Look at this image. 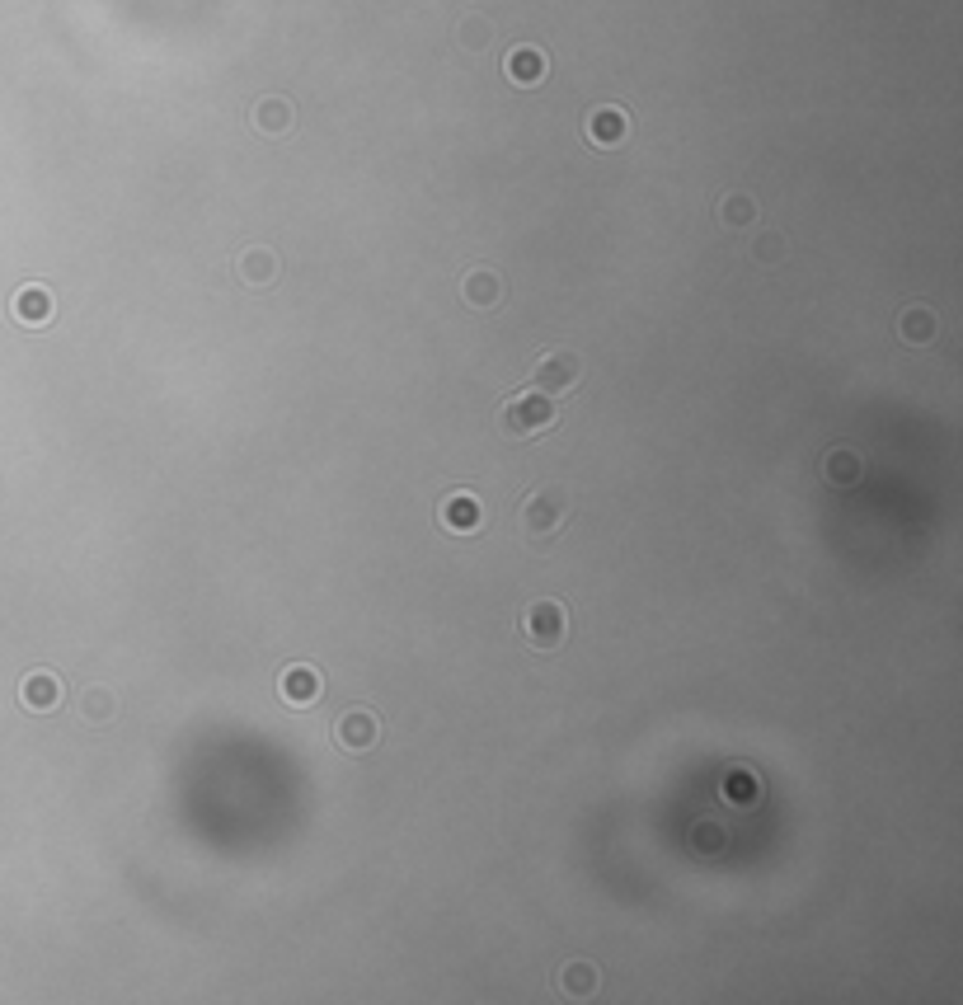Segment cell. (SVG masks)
<instances>
[{
    "label": "cell",
    "instance_id": "1",
    "mask_svg": "<svg viewBox=\"0 0 963 1005\" xmlns=\"http://www.w3.org/2000/svg\"><path fill=\"white\" fill-rule=\"evenodd\" d=\"M569 512H574V498H569L564 484H541V489L527 494L517 526H522V536H527V545L536 555H545L550 545L560 541V531L569 526Z\"/></svg>",
    "mask_w": 963,
    "mask_h": 1005
},
{
    "label": "cell",
    "instance_id": "2",
    "mask_svg": "<svg viewBox=\"0 0 963 1005\" xmlns=\"http://www.w3.org/2000/svg\"><path fill=\"white\" fill-rule=\"evenodd\" d=\"M498 423H503L508 437H541L560 423V414H555V400H550V395L531 390V395H513V400L503 404V409H498Z\"/></svg>",
    "mask_w": 963,
    "mask_h": 1005
},
{
    "label": "cell",
    "instance_id": "3",
    "mask_svg": "<svg viewBox=\"0 0 963 1005\" xmlns=\"http://www.w3.org/2000/svg\"><path fill=\"white\" fill-rule=\"evenodd\" d=\"M531 386L541 390V395H569V390L583 386V357L574 348H545L536 357V367H531Z\"/></svg>",
    "mask_w": 963,
    "mask_h": 1005
},
{
    "label": "cell",
    "instance_id": "4",
    "mask_svg": "<svg viewBox=\"0 0 963 1005\" xmlns=\"http://www.w3.org/2000/svg\"><path fill=\"white\" fill-rule=\"evenodd\" d=\"M522 639H527V649L536 653H555L564 649V639H569V616H564L560 602H531L522 611Z\"/></svg>",
    "mask_w": 963,
    "mask_h": 1005
},
{
    "label": "cell",
    "instance_id": "5",
    "mask_svg": "<svg viewBox=\"0 0 963 1005\" xmlns=\"http://www.w3.org/2000/svg\"><path fill=\"white\" fill-rule=\"evenodd\" d=\"M376 738H381V724L367 710H343L339 724H334V743L343 752H367V747H376Z\"/></svg>",
    "mask_w": 963,
    "mask_h": 1005
},
{
    "label": "cell",
    "instance_id": "6",
    "mask_svg": "<svg viewBox=\"0 0 963 1005\" xmlns=\"http://www.w3.org/2000/svg\"><path fill=\"white\" fill-rule=\"evenodd\" d=\"M480 522H484V508L475 494H447L442 508H437V526L451 531V536H466V531H475Z\"/></svg>",
    "mask_w": 963,
    "mask_h": 1005
},
{
    "label": "cell",
    "instance_id": "7",
    "mask_svg": "<svg viewBox=\"0 0 963 1005\" xmlns=\"http://www.w3.org/2000/svg\"><path fill=\"white\" fill-rule=\"evenodd\" d=\"M320 691H325V686H320V672H315V667H306V663L287 667V672L278 677V696L287 700V705H301V710H306V705H315V700H320Z\"/></svg>",
    "mask_w": 963,
    "mask_h": 1005
},
{
    "label": "cell",
    "instance_id": "8",
    "mask_svg": "<svg viewBox=\"0 0 963 1005\" xmlns=\"http://www.w3.org/2000/svg\"><path fill=\"white\" fill-rule=\"evenodd\" d=\"M461 296H466L475 310H494L503 301V278L494 268H470L466 282H461Z\"/></svg>",
    "mask_w": 963,
    "mask_h": 1005
},
{
    "label": "cell",
    "instance_id": "9",
    "mask_svg": "<svg viewBox=\"0 0 963 1005\" xmlns=\"http://www.w3.org/2000/svg\"><path fill=\"white\" fill-rule=\"evenodd\" d=\"M292 104L287 99H278V94H268V99H259L254 109H249V123L259 127L264 137H282V132H292Z\"/></svg>",
    "mask_w": 963,
    "mask_h": 1005
},
{
    "label": "cell",
    "instance_id": "10",
    "mask_svg": "<svg viewBox=\"0 0 963 1005\" xmlns=\"http://www.w3.org/2000/svg\"><path fill=\"white\" fill-rule=\"evenodd\" d=\"M630 137V118L621 109H592L588 113V141L592 146H621Z\"/></svg>",
    "mask_w": 963,
    "mask_h": 1005
},
{
    "label": "cell",
    "instance_id": "11",
    "mask_svg": "<svg viewBox=\"0 0 963 1005\" xmlns=\"http://www.w3.org/2000/svg\"><path fill=\"white\" fill-rule=\"evenodd\" d=\"M235 273H240V282H249V287H268V282L278 278V254L264 245H254L235 259Z\"/></svg>",
    "mask_w": 963,
    "mask_h": 1005
},
{
    "label": "cell",
    "instance_id": "12",
    "mask_svg": "<svg viewBox=\"0 0 963 1005\" xmlns=\"http://www.w3.org/2000/svg\"><path fill=\"white\" fill-rule=\"evenodd\" d=\"M19 696L29 710H57L62 705V681L52 677V672H29L24 686H19Z\"/></svg>",
    "mask_w": 963,
    "mask_h": 1005
},
{
    "label": "cell",
    "instance_id": "13",
    "mask_svg": "<svg viewBox=\"0 0 963 1005\" xmlns=\"http://www.w3.org/2000/svg\"><path fill=\"white\" fill-rule=\"evenodd\" d=\"M898 334H902V343L926 348V343L940 334V320H935V310H926V306H907L902 310V320H898Z\"/></svg>",
    "mask_w": 963,
    "mask_h": 1005
},
{
    "label": "cell",
    "instance_id": "14",
    "mask_svg": "<svg viewBox=\"0 0 963 1005\" xmlns=\"http://www.w3.org/2000/svg\"><path fill=\"white\" fill-rule=\"evenodd\" d=\"M503 71H508V80H513V85H541V80H545L541 47H513V52H508V62H503Z\"/></svg>",
    "mask_w": 963,
    "mask_h": 1005
},
{
    "label": "cell",
    "instance_id": "15",
    "mask_svg": "<svg viewBox=\"0 0 963 1005\" xmlns=\"http://www.w3.org/2000/svg\"><path fill=\"white\" fill-rule=\"evenodd\" d=\"M47 315H52V296H47L43 287H24V292L15 296V320H24V325H47Z\"/></svg>",
    "mask_w": 963,
    "mask_h": 1005
},
{
    "label": "cell",
    "instance_id": "16",
    "mask_svg": "<svg viewBox=\"0 0 963 1005\" xmlns=\"http://www.w3.org/2000/svg\"><path fill=\"white\" fill-rule=\"evenodd\" d=\"M113 710H118V700H113L109 686H90V691L80 696V719H85V724H109Z\"/></svg>",
    "mask_w": 963,
    "mask_h": 1005
},
{
    "label": "cell",
    "instance_id": "17",
    "mask_svg": "<svg viewBox=\"0 0 963 1005\" xmlns=\"http://www.w3.org/2000/svg\"><path fill=\"white\" fill-rule=\"evenodd\" d=\"M560 987L569 991V996H592V991H597V968H592V963H564Z\"/></svg>",
    "mask_w": 963,
    "mask_h": 1005
},
{
    "label": "cell",
    "instance_id": "18",
    "mask_svg": "<svg viewBox=\"0 0 963 1005\" xmlns=\"http://www.w3.org/2000/svg\"><path fill=\"white\" fill-rule=\"evenodd\" d=\"M823 470H827V480H832V484H855V480H860V470H865V465H860V456H855V451L837 447L832 456H827V465H823Z\"/></svg>",
    "mask_w": 963,
    "mask_h": 1005
},
{
    "label": "cell",
    "instance_id": "19",
    "mask_svg": "<svg viewBox=\"0 0 963 1005\" xmlns=\"http://www.w3.org/2000/svg\"><path fill=\"white\" fill-rule=\"evenodd\" d=\"M719 217H724V226H752L757 221V202L747 198V193H729L724 207H719Z\"/></svg>",
    "mask_w": 963,
    "mask_h": 1005
},
{
    "label": "cell",
    "instance_id": "20",
    "mask_svg": "<svg viewBox=\"0 0 963 1005\" xmlns=\"http://www.w3.org/2000/svg\"><path fill=\"white\" fill-rule=\"evenodd\" d=\"M494 43V24L484 15H470L461 19V47H470V52H484V47Z\"/></svg>",
    "mask_w": 963,
    "mask_h": 1005
},
{
    "label": "cell",
    "instance_id": "21",
    "mask_svg": "<svg viewBox=\"0 0 963 1005\" xmlns=\"http://www.w3.org/2000/svg\"><path fill=\"white\" fill-rule=\"evenodd\" d=\"M724 794H729V804H752V799H757V785H752V775H729V780H724Z\"/></svg>",
    "mask_w": 963,
    "mask_h": 1005
},
{
    "label": "cell",
    "instance_id": "22",
    "mask_svg": "<svg viewBox=\"0 0 963 1005\" xmlns=\"http://www.w3.org/2000/svg\"><path fill=\"white\" fill-rule=\"evenodd\" d=\"M752 254H757V259H762V263H771V259H780V254H785V240H780V235H762V240H757V249H752Z\"/></svg>",
    "mask_w": 963,
    "mask_h": 1005
},
{
    "label": "cell",
    "instance_id": "23",
    "mask_svg": "<svg viewBox=\"0 0 963 1005\" xmlns=\"http://www.w3.org/2000/svg\"><path fill=\"white\" fill-rule=\"evenodd\" d=\"M696 841L705 846V851H715V846H719V827H715V822H700V827H696Z\"/></svg>",
    "mask_w": 963,
    "mask_h": 1005
}]
</instances>
